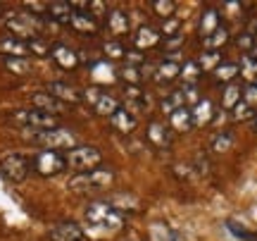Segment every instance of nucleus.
I'll list each match as a JSON object with an SVG mask.
<instances>
[{
	"instance_id": "1",
	"label": "nucleus",
	"mask_w": 257,
	"mask_h": 241,
	"mask_svg": "<svg viewBox=\"0 0 257 241\" xmlns=\"http://www.w3.org/2000/svg\"><path fill=\"white\" fill-rule=\"evenodd\" d=\"M3 24H5V29L10 31V36L22 38V41L43 38V17H38L36 12H29V10L5 12Z\"/></svg>"
},
{
	"instance_id": "2",
	"label": "nucleus",
	"mask_w": 257,
	"mask_h": 241,
	"mask_svg": "<svg viewBox=\"0 0 257 241\" xmlns=\"http://www.w3.org/2000/svg\"><path fill=\"white\" fill-rule=\"evenodd\" d=\"M86 222L93 224L95 229H105V232H117L124 227V215L107 201H93L86 208Z\"/></svg>"
},
{
	"instance_id": "3",
	"label": "nucleus",
	"mask_w": 257,
	"mask_h": 241,
	"mask_svg": "<svg viewBox=\"0 0 257 241\" xmlns=\"http://www.w3.org/2000/svg\"><path fill=\"white\" fill-rule=\"evenodd\" d=\"M114 182L110 167H95L91 172H76V175L67 182L69 191L74 194H93V191H102Z\"/></svg>"
},
{
	"instance_id": "4",
	"label": "nucleus",
	"mask_w": 257,
	"mask_h": 241,
	"mask_svg": "<svg viewBox=\"0 0 257 241\" xmlns=\"http://www.w3.org/2000/svg\"><path fill=\"white\" fill-rule=\"evenodd\" d=\"M64 160L76 172H91V170H95L102 163V153L95 146H81V143H76L72 150L64 153Z\"/></svg>"
},
{
	"instance_id": "5",
	"label": "nucleus",
	"mask_w": 257,
	"mask_h": 241,
	"mask_svg": "<svg viewBox=\"0 0 257 241\" xmlns=\"http://www.w3.org/2000/svg\"><path fill=\"white\" fill-rule=\"evenodd\" d=\"M12 120L17 122L19 127L31 129V131H48V129L60 127V124H57V117H53V115H48V112H43V110H38V108L17 110L12 115Z\"/></svg>"
},
{
	"instance_id": "6",
	"label": "nucleus",
	"mask_w": 257,
	"mask_h": 241,
	"mask_svg": "<svg viewBox=\"0 0 257 241\" xmlns=\"http://www.w3.org/2000/svg\"><path fill=\"white\" fill-rule=\"evenodd\" d=\"M31 139L41 143V146H46V150H60V148L72 150L76 146V136L69 129H64V127H55V129L48 131H34Z\"/></svg>"
},
{
	"instance_id": "7",
	"label": "nucleus",
	"mask_w": 257,
	"mask_h": 241,
	"mask_svg": "<svg viewBox=\"0 0 257 241\" xmlns=\"http://www.w3.org/2000/svg\"><path fill=\"white\" fill-rule=\"evenodd\" d=\"M29 172H31V160L27 155H22V153H10V155L0 160V175L5 177L8 182H12V184L24 182Z\"/></svg>"
},
{
	"instance_id": "8",
	"label": "nucleus",
	"mask_w": 257,
	"mask_h": 241,
	"mask_svg": "<svg viewBox=\"0 0 257 241\" xmlns=\"http://www.w3.org/2000/svg\"><path fill=\"white\" fill-rule=\"evenodd\" d=\"M31 167L41 177H55L62 170H67V160H64V155L60 150H41L36 158H34Z\"/></svg>"
},
{
	"instance_id": "9",
	"label": "nucleus",
	"mask_w": 257,
	"mask_h": 241,
	"mask_svg": "<svg viewBox=\"0 0 257 241\" xmlns=\"http://www.w3.org/2000/svg\"><path fill=\"white\" fill-rule=\"evenodd\" d=\"M74 15L69 19V27L81 36H95L98 34V19L88 12V3H72Z\"/></svg>"
},
{
	"instance_id": "10",
	"label": "nucleus",
	"mask_w": 257,
	"mask_h": 241,
	"mask_svg": "<svg viewBox=\"0 0 257 241\" xmlns=\"http://www.w3.org/2000/svg\"><path fill=\"white\" fill-rule=\"evenodd\" d=\"M83 98H86V101H91L95 115H102V117H112V115L121 108L119 101H117L112 93L98 91V89H88V91L83 93Z\"/></svg>"
},
{
	"instance_id": "11",
	"label": "nucleus",
	"mask_w": 257,
	"mask_h": 241,
	"mask_svg": "<svg viewBox=\"0 0 257 241\" xmlns=\"http://www.w3.org/2000/svg\"><path fill=\"white\" fill-rule=\"evenodd\" d=\"M46 91L50 96H55L57 101H62L64 105H76V103L83 101V91H79L76 86H72L67 82H50L46 86Z\"/></svg>"
},
{
	"instance_id": "12",
	"label": "nucleus",
	"mask_w": 257,
	"mask_h": 241,
	"mask_svg": "<svg viewBox=\"0 0 257 241\" xmlns=\"http://www.w3.org/2000/svg\"><path fill=\"white\" fill-rule=\"evenodd\" d=\"M48 239L50 241H83V229L72 220H62V222H55L48 232Z\"/></svg>"
},
{
	"instance_id": "13",
	"label": "nucleus",
	"mask_w": 257,
	"mask_h": 241,
	"mask_svg": "<svg viewBox=\"0 0 257 241\" xmlns=\"http://www.w3.org/2000/svg\"><path fill=\"white\" fill-rule=\"evenodd\" d=\"M160 41H162V34H160V29H155L153 24L138 27L136 34L131 36V43H134V48H136V53L138 50H150V48H155Z\"/></svg>"
},
{
	"instance_id": "14",
	"label": "nucleus",
	"mask_w": 257,
	"mask_h": 241,
	"mask_svg": "<svg viewBox=\"0 0 257 241\" xmlns=\"http://www.w3.org/2000/svg\"><path fill=\"white\" fill-rule=\"evenodd\" d=\"M146 136L155 148H169L172 141H174V131L169 129L167 124H162V122H150L146 129Z\"/></svg>"
},
{
	"instance_id": "15",
	"label": "nucleus",
	"mask_w": 257,
	"mask_h": 241,
	"mask_svg": "<svg viewBox=\"0 0 257 241\" xmlns=\"http://www.w3.org/2000/svg\"><path fill=\"white\" fill-rule=\"evenodd\" d=\"M50 57L60 69H76L79 67V53L74 48L64 46V43H55L50 48Z\"/></svg>"
},
{
	"instance_id": "16",
	"label": "nucleus",
	"mask_w": 257,
	"mask_h": 241,
	"mask_svg": "<svg viewBox=\"0 0 257 241\" xmlns=\"http://www.w3.org/2000/svg\"><path fill=\"white\" fill-rule=\"evenodd\" d=\"M214 103L210 98H200V101L195 103L191 108V120H193V127H207L212 120H214Z\"/></svg>"
},
{
	"instance_id": "17",
	"label": "nucleus",
	"mask_w": 257,
	"mask_h": 241,
	"mask_svg": "<svg viewBox=\"0 0 257 241\" xmlns=\"http://www.w3.org/2000/svg\"><path fill=\"white\" fill-rule=\"evenodd\" d=\"M0 55L10 60V57H29V43L22 41V38L15 36H3L0 38Z\"/></svg>"
},
{
	"instance_id": "18",
	"label": "nucleus",
	"mask_w": 257,
	"mask_h": 241,
	"mask_svg": "<svg viewBox=\"0 0 257 241\" xmlns=\"http://www.w3.org/2000/svg\"><path fill=\"white\" fill-rule=\"evenodd\" d=\"M34 108H38V110H43V112H48V115H53V117H57L60 112H64L67 110V105H64L62 101H57L55 96H50L48 91H38V93H34Z\"/></svg>"
},
{
	"instance_id": "19",
	"label": "nucleus",
	"mask_w": 257,
	"mask_h": 241,
	"mask_svg": "<svg viewBox=\"0 0 257 241\" xmlns=\"http://www.w3.org/2000/svg\"><path fill=\"white\" fill-rule=\"evenodd\" d=\"M179 74H181V62L162 60V62L155 67V72H153V79H155L160 86H165V84H169V82H174V79H179Z\"/></svg>"
},
{
	"instance_id": "20",
	"label": "nucleus",
	"mask_w": 257,
	"mask_h": 241,
	"mask_svg": "<svg viewBox=\"0 0 257 241\" xmlns=\"http://www.w3.org/2000/svg\"><path fill=\"white\" fill-rule=\"evenodd\" d=\"M105 27L112 36H124V34H128V15L124 10H112L105 17Z\"/></svg>"
},
{
	"instance_id": "21",
	"label": "nucleus",
	"mask_w": 257,
	"mask_h": 241,
	"mask_svg": "<svg viewBox=\"0 0 257 241\" xmlns=\"http://www.w3.org/2000/svg\"><path fill=\"white\" fill-rule=\"evenodd\" d=\"M110 122H112V127L119 131V134H131V131L136 129V124H138L136 115H131L126 108H119V110L110 117Z\"/></svg>"
},
{
	"instance_id": "22",
	"label": "nucleus",
	"mask_w": 257,
	"mask_h": 241,
	"mask_svg": "<svg viewBox=\"0 0 257 241\" xmlns=\"http://www.w3.org/2000/svg\"><path fill=\"white\" fill-rule=\"evenodd\" d=\"M219 27H221V15H219V10L207 8V10H205V12L200 15V36L207 38L210 34H214V31H217Z\"/></svg>"
},
{
	"instance_id": "23",
	"label": "nucleus",
	"mask_w": 257,
	"mask_h": 241,
	"mask_svg": "<svg viewBox=\"0 0 257 241\" xmlns=\"http://www.w3.org/2000/svg\"><path fill=\"white\" fill-rule=\"evenodd\" d=\"M46 15L53 19V22H57V24H67V27H69L74 8H72V3H48Z\"/></svg>"
},
{
	"instance_id": "24",
	"label": "nucleus",
	"mask_w": 257,
	"mask_h": 241,
	"mask_svg": "<svg viewBox=\"0 0 257 241\" xmlns=\"http://www.w3.org/2000/svg\"><path fill=\"white\" fill-rule=\"evenodd\" d=\"M169 129L172 131H191L193 120H191V108H179L169 115Z\"/></svg>"
},
{
	"instance_id": "25",
	"label": "nucleus",
	"mask_w": 257,
	"mask_h": 241,
	"mask_svg": "<svg viewBox=\"0 0 257 241\" xmlns=\"http://www.w3.org/2000/svg\"><path fill=\"white\" fill-rule=\"evenodd\" d=\"M229 38H231L229 36V29L221 24L214 34H210L207 38H202V46H205V50H219L221 46H226V43H229Z\"/></svg>"
},
{
	"instance_id": "26",
	"label": "nucleus",
	"mask_w": 257,
	"mask_h": 241,
	"mask_svg": "<svg viewBox=\"0 0 257 241\" xmlns=\"http://www.w3.org/2000/svg\"><path fill=\"white\" fill-rule=\"evenodd\" d=\"M212 74H214V79H217V82H221V84H231L233 79H236V76L240 74L238 62H226V60H224V62H221V65L217 67L214 72H212Z\"/></svg>"
},
{
	"instance_id": "27",
	"label": "nucleus",
	"mask_w": 257,
	"mask_h": 241,
	"mask_svg": "<svg viewBox=\"0 0 257 241\" xmlns=\"http://www.w3.org/2000/svg\"><path fill=\"white\" fill-rule=\"evenodd\" d=\"M240 101H243V89L233 82L226 84V91H224V96H221V105H224L226 110H233Z\"/></svg>"
},
{
	"instance_id": "28",
	"label": "nucleus",
	"mask_w": 257,
	"mask_h": 241,
	"mask_svg": "<svg viewBox=\"0 0 257 241\" xmlns=\"http://www.w3.org/2000/svg\"><path fill=\"white\" fill-rule=\"evenodd\" d=\"M195 62L200 65V72H214V69H217V67L224 62V60H221V53H219V50H205V53H202V55L198 57Z\"/></svg>"
},
{
	"instance_id": "29",
	"label": "nucleus",
	"mask_w": 257,
	"mask_h": 241,
	"mask_svg": "<svg viewBox=\"0 0 257 241\" xmlns=\"http://www.w3.org/2000/svg\"><path fill=\"white\" fill-rule=\"evenodd\" d=\"M119 76L126 82V86H141V82L146 79V74H143V65H141V67H136V65L121 67Z\"/></svg>"
},
{
	"instance_id": "30",
	"label": "nucleus",
	"mask_w": 257,
	"mask_h": 241,
	"mask_svg": "<svg viewBox=\"0 0 257 241\" xmlns=\"http://www.w3.org/2000/svg\"><path fill=\"white\" fill-rule=\"evenodd\" d=\"M238 69H240V74H243L245 79H248V84L257 82V57L252 55V53H248V55H243V57H240Z\"/></svg>"
},
{
	"instance_id": "31",
	"label": "nucleus",
	"mask_w": 257,
	"mask_h": 241,
	"mask_svg": "<svg viewBox=\"0 0 257 241\" xmlns=\"http://www.w3.org/2000/svg\"><path fill=\"white\" fill-rule=\"evenodd\" d=\"M200 65L195 62V60H186L184 65H181V79H184V84H198V76H200Z\"/></svg>"
},
{
	"instance_id": "32",
	"label": "nucleus",
	"mask_w": 257,
	"mask_h": 241,
	"mask_svg": "<svg viewBox=\"0 0 257 241\" xmlns=\"http://www.w3.org/2000/svg\"><path fill=\"white\" fill-rule=\"evenodd\" d=\"M179 91V96H181V101H184V105L188 108V105H195V103L200 101V93H198V84H184L181 89H176Z\"/></svg>"
},
{
	"instance_id": "33",
	"label": "nucleus",
	"mask_w": 257,
	"mask_h": 241,
	"mask_svg": "<svg viewBox=\"0 0 257 241\" xmlns=\"http://www.w3.org/2000/svg\"><path fill=\"white\" fill-rule=\"evenodd\" d=\"M233 146V134L231 131H219L214 139H212V150L214 153H226Z\"/></svg>"
},
{
	"instance_id": "34",
	"label": "nucleus",
	"mask_w": 257,
	"mask_h": 241,
	"mask_svg": "<svg viewBox=\"0 0 257 241\" xmlns=\"http://www.w3.org/2000/svg\"><path fill=\"white\" fill-rule=\"evenodd\" d=\"M102 53L110 57V60H121V57H126V48H124L121 41H105Z\"/></svg>"
},
{
	"instance_id": "35",
	"label": "nucleus",
	"mask_w": 257,
	"mask_h": 241,
	"mask_svg": "<svg viewBox=\"0 0 257 241\" xmlns=\"http://www.w3.org/2000/svg\"><path fill=\"white\" fill-rule=\"evenodd\" d=\"M153 10H155V15H160L162 19H172L176 12V3L174 0H155V3H153Z\"/></svg>"
},
{
	"instance_id": "36",
	"label": "nucleus",
	"mask_w": 257,
	"mask_h": 241,
	"mask_svg": "<svg viewBox=\"0 0 257 241\" xmlns=\"http://www.w3.org/2000/svg\"><path fill=\"white\" fill-rule=\"evenodd\" d=\"M5 67L15 74H29L31 72V62L27 57H10V60H5Z\"/></svg>"
},
{
	"instance_id": "37",
	"label": "nucleus",
	"mask_w": 257,
	"mask_h": 241,
	"mask_svg": "<svg viewBox=\"0 0 257 241\" xmlns=\"http://www.w3.org/2000/svg\"><path fill=\"white\" fill-rule=\"evenodd\" d=\"M160 108H162V112H165V115H172L174 110H179V108H186V105H184V101H181L179 91H172L165 98V101H162V105H160Z\"/></svg>"
},
{
	"instance_id": "38",
	"label": "nucleus",
	"mask_w": 257,
	"mask_h": 241,
	"mask_svg": "<svg viewBox=\"0 0 257 241\" xmlns=\"http://www.w3.org/2000/svg\"><path fill=\"white\" fill-rule=\"evenodd\" d=\"M252 115H255V110H252V108H250V105H248V103H245V101H240L238 105H236V108L231 110V117H233V120H236V122L252 120Z\"/></svg>"
},
{
	"instance_id": "39",
	"label": "nucleus",
	"mask_w": 257,
	"mask_h": 241,
	"mask_svg": "<svg viewBox=\"0 0 257 241\" xmlns=\"http://www.w3.org/2000/svg\"><path fill=\"white\" fill-rule=\"evenodd\" d=\"M226 227H229V232H231V234H236L238 239H243V241H257V236H255L252 232H250V229L240 227V224H238V222H233V220H229V222H226Z\"/></svg>"
},
{
	"instance_id": "40",
	"label": "nucleus",
	"mask_w": 257,
	"mask_h": 241,
	"mask_svg": "<svg viewBox=\"0 0 257 241\" xmlns=\"http://www.w3.org/2000/svg\"><path fill=\"white\" fill-rule=\"evenodd\" d=\"M186 43V36L179 31V34H174V36H167L165 38V48H167V53H179L181 48H184Z\"/></svg>"
},
{
	"instance_id": "41",
	"label": "nucleus",
	"mask_w": 257,
	"mask_h": 241,
	"mask_svg": "<svg viewBox=\"0 0 257 241\" xmlns=\"http://www.w3.org/2000/svg\"><path fill=\"white\" fill-rule=\"evenodd\" d=\"M236 43H238V48L243 50V55H248V53H252V50H255V36H252L250 31L240 34V36L236 38Z\"/></svg>"
},
{
	"instance_id": "42",
	"label": "nucleus",
	"mask_w": 257,
	"mask_h": 241,
	"mask_svg": "<svg viewBox=\"0 0 257 241\" xmlns=\"http://www.w3.org/2000/svg\"><path fill=\"white\" fill-rule=\"evenodd\" d=\"M29 43V53H34V55H50V43H46L43 38H36V41H27Z\"/></svg>"
},
{
	"instance_id": "43",
	"label": "nucleus",
	"mask_w": 257,
	"mask_h": 241,
	"mask_svg": "<svg viewBox=\"0 0 257 241\" xmlns=\"http://www.w3.org/2000/svg\"><path fill=\"white\" fill-rule=\"evenodd\" d=\"M243 101L248 103L250 108H255V105H257V82L248 84V89L243 91Z\"/></svg>"
},
{
	"instance_id": "44",
	"label": "nucleus",
	"mask_w": 257,
	"mask_h": 241,
	"mask_svg": "<svg viewBox=\"0 0 257 241\" xmlns=\"http://www.w3.org/2000/svg\"><path fill=\"white\" fill-rule=\"evenodd\" d=\"M250 34L257 38V19H255V24H252V29H250Z\"/></svg>"
},
{
	"instance_id": "45",
	"label": "nucleus",
	"mask_w": 257,
	"mask_h": 241,
	"mask_svg": "<svg viewBox=\"0 0 257 241\" xmlns=\"http://www.w3.org/2000/svg\"><path fill=\"white\" fill-rule=\"evenodd\" d=\"M252 129L257 131V110H255V115H252Z\"/></svg>"
},
{
	"instance_id": "46",
	"label": "nucleus",
	"mask_w": 257,
	"mask_h": 241,
	"mask_svg": "<svg viewBox=\"0 0 257 241\" xmlns=\"http://www.w3.org/2000/svg\"><path fill=\"white\" fill-rule=\"evenodd\" d=\"M5 17V8H3V5H0V19Z\"/></svg>"
},
{
	"instance_id": "47",
	"label": "nucleus",
	"mask_w": 257,
	"mask_h": 241,
	"mask_svg": "<svg viewBox=\"0 0 257 241\" xmlns=\"http://www.w3.org/2000/svg\"><path fill=\"white\" fill-rule=\"evenodd\" d=\"M252 55H255V57H257V43H255V50H252Z\"/></svg>"
}]
</instances>
